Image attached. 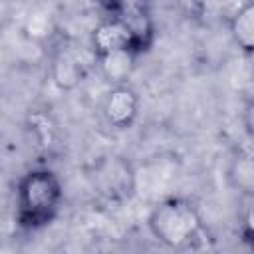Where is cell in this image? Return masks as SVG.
I'll return each mask as SVG.
<instances>
[{"label": "cell", "instance_id": "1", "mask_svg": "<svg viewBox=\"0 0 254 254\" xmlns=\"http://www.w3.org/2000/svg\"><path fill=\"white\" fill-rule=\"evenodd\" d=\"M64 198L58 175L46 167L28 171L16 187V220L20 226L36 230L50 224L60 212Z\"/></svg>", "mask_w": 254, "mask_h": 254}, {"label": "cell", "instance_id": "2", "mask_svg": "<svg viewBox=\"0 0 254 254\" xmlns=\"http://www.w3.org/2000/svg\"><path fill=\"white\" fill-rule=\"evenodd\" d=\"M151 234L173 250L190 248L202 230V218L192 200L185 196H167L159 200L147 218Z\"/></svg>", "mask_w": 254, "mask_h": 254}, {"label": "cell", "instance_id": "3", "mask_svg": "<svg viewBox=\"0 0 254 254\" xmlns=\"http://www.w3.org/2000/svg\"><path fill=\"white\" fill-rule=\"evenodd\" d=\"M87 177L95 192L107 200H125L137 189V173L133 165L119 155L97 159Z\"/></svg>", "mask_w": 254, "mask_h": 254}, {"label": "cell", "instance_id": "4", "mask_svg": "<svg viewBox=\"0 0 254 254\" xmlns=\"http://www.w3.org/2000/svg\"><path fill=\"white\" fill-rule=\"evenodd\" d=\"M93 67H97V54L89 44H65L56 50L50 64V75L60 89H73Z\"/></svg>", "mask_w": 254, "mask_h": 254}, {"label": "cell", "instance_id": "5", "mask_svg": "<svg viewBox=\"0 0 254 254\" xmlns=\"http://www.w3.org/2000/svg\"><path fill=\"white\" fill-rule=\"evenodd\" d=\"M89 46L93 48V52L97 56H103L109 52H119V50H131V52L139 54L135 36L129 30V26L121 18L111 16V14L103 16L95 24V28L91 30Z\"/></svg>", "mask_w": 254, "mask_h": 254}, {"label": "cell", "instance_id": "6", "mask_svg": "<svg viewBox=\"0 0 254 254\" xmlns=\"http://www.w3.org/2000/svg\"><path fill=\"white\" fill-rule=\"evenodd\" d=\"M101 111L111 127L129 129L139 115V95L131 85H115L105 93Z\"/></svg>", "mask_w": 254, "mask_h": 254}, {"label": "cell", "instance_id": "7", "mask_svg": "<svg viewBox=\"0 0 254 254\" xmlns=\"http://www.w3.org/2000/svg\"><path fill=\"white\" fill-rule=\"evenodd\" d=\"M109 14L121 18L129 26V30L135 36V44H137V52L139 54L151 46L153 36H155V26H153V18L149 14V8L145 4H139V2L111 4L109 6Z\"/></svg>", "mask_w": 254, "mask_h": 254}, {"label": "cell", "instance_id": "8", "mask_svg": "<svg viewBox=\"0 0 254 254\" xmlns=\"http://www.w3.org/2000/svg\"><path fill=\"white\" fill-rule=\"evenodd\" d=\"M226 179L234 190L254 198V149L250 145L232 155L226 169Z\"/></svg>", "mask_w": 254, "mask_h": 254}, {"label": "cell", "instance_id": "9", "mask_svg": "<svg viewBox=\"0 0 254 254\" xmlns=\"http://www.w3.org/2000/svg\"><path fill=\"white\" fill-rule=\"evenodd\" d=\"M139 54L131 52V50H119V52H109L103 56H97V69L101 73V77L111 83V87L115 85H127V79L131 77L133 69H135V60Z\"/></svg>", "mask_w": 254, "mask_h": 254}, {"label": "cell", "instance_id": "10", "mask_svg": "<svg viewBox=\"0 0 254 254\" xmlns=\"http://www.w3.org/2000/svg\"><path fill=\"white\" fill-rule=\"evenodd\" d=\"M26 131L30 145L38 153H50L58 141V129L52 121V115L46 109H32L26 117Z\"/></svg>", "mask_w": 254, "mask_h": 254}, {"label": "cell", "instance_id": "11", "mask_svg": "<svg viewBox=\"0 0 254 254\" xmlns=\"http://www.w3.org/2000/svg\"><path fill=\"white\" fill-rule=\"evenodd\" d=\"M228 28L234 44L244 54H254V2L238 4L228 16Z\"/></svg>", "mask_w": 254, "mask_h": 254}, {"label": "cell", "instance_id": "12", "mask_svg": "<svg viewBox=\"0 0 254 254\" xmlns=\"http://www.w3.org/2000/svg\"><path fill=\"white\" fill-rule=\"evenodd\" d=\"M22 32L26 36L28 42L32 44H42L46 40H50L56 32V20L54 16H50L48 12L44 10H34L26 16L24 20V26H22Z\"/></svg>", "mask_w": 254, "mask_h": 254}, {"label": "cell", "instance_id": "13", "mask_svg": "<svg viewBox=\"0 0 254 254\" xmlns=\"http://www.w3.org/2000/svg\"><path fill=\"white\" fill-rule=\"evenodd\" d=\"M242 123H244V129H246V133H248V137H250V141H252L250 147L254 149V97L244 103V109H242Z\"/></svg>", "mask_w": 254, "mask_h": 254}]
</instances>
